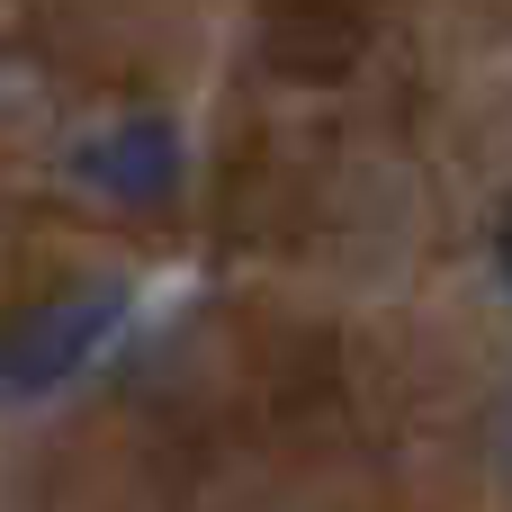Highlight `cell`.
<instances>
[{
    "mask_svg": "<svg viewBox=\"0 0 512 512\" xmlns=\"http://www.w3.org/2000/svg\"><path fill=\"white\" fill-rule=\"evenodd\" d=\"M81 180L117 207H162L180 189V135L162 117H117L108 135L81 144Z\"/></svg>",
    "mask_w": 512,
    "mask_h": 512,
    "instance_id": "7a4b0ae2",
    "label": "cell"
},
{
    "mask_svg": "<svg viewBox=\"0 0 512 512\" xmlns=\"http://www.w3.org/2000/svg\"><path fill=\"white\" fill-rule=\"evenodd\" d=\"M117 315H126L117 288H63V297L9 315V324H0V405L54 396L72 369H90V351L117 333Z\"/></svg>",
    "mask_w": 512,
    "mask_h": 512,
    "instance_id": "6da1fadb",
    "label": "cell"
},
{
    "mask_svg": "<svg viewBox=\"0 0 512 512\" xmlns=\"http://www.w3.org/2000/svg\"><path fill=\"white\" fill-rule=\"evenodd\" d=\"M504 279H512V216H504Z\"/></svg>",
    "mask_w": 512,
    "mask_h": 512,
    "instance_id": "3957f363",
    "label": "cell"
}]
</instances>
